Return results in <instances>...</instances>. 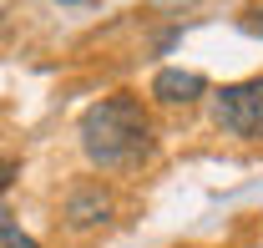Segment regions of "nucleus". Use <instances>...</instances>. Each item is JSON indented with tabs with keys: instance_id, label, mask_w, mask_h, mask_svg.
I'll list each match as a JSON object with an SVG mask.
<instances>
[{
	"instance_id": "nucleus-1",
	"label": "nucleus",
	"mask_w": 263,
	"mask_h": 248,
	"mask_svg": "<svg viewBox=\"0 0 263 248\" xmlns=\"http://www.w3.org/2000/svg\"><path fill=\"white\" fill-rule=\"evenodd\" d=\"M152 147H157V137H152V117H147L142 96L117 92L81 112V152L91 167H106V172L142 167Z\"/></svg>"
},
{
	"instance_id": "nucleus-2",
	"label": "nucleus",
	"mask_w": 263,
	"mask_h": 248,
	"mask_svg": "<svg viewBox=\"0 0 263 248\" xmlns=\"http://www.w3.org/2000/svg\"><path fill=\"white\" fill-rule=\"evenodd\" d=\"M213 112H218V127L233 137H263V76L223 86Z\"/></svg>"
},
{
	"instance_id": "nucleus-3",
	"label": "nucleus",
	"mask_w": 263,
	"mask_h": 248,
	"mask_svg": "<svg viewBox=\"0 0 263 248\" xmlns=\"http://www.w3.org/2000/svg\"><path fill=\"white\" fill-rule=\"evenodd\" d=\"M61 218H66V228H97V223H106V218H111V192H106L101 183L71 187V192H66Z\"/></svg>"
},
{
	"instance_id": "nucleus-4",
	"label": "nucleus",
	"mask_w": 263,
	"mask_h": 248,
	"mask_svg": "<svg viewBox=\"0 0 263 248\" xmlns=\"http://www.w3.org/2000/svg\"><path fill=\"white\" fill-rule=\"evenodd\" d=\"M208 92V81L197 76V71H182V66H162L157 76H152V96L162 101V107H187L197 96Z\"/></svg>"
},
{
	"instance_id": "nucleus-5",
	"label": "nucleus",
	"mask_w": 263,
	"mask_h": 248,
	"mask_svg": "<svg viewBox=\"0 0 263 248\" xmlns=\"http://www.w3.org/2000/svg\"><path fill=\"white\" fill-rule=\"evenodd\" d=\"M243 31H248V36H263V5H253V10L243 15Z\"/></svg>"
},
{
	"instance_id": "nucleus-6",
	"label": "nucleus",
	"mask_w": 263,
	"mask_h": 248,
	"mask_svg": "<svg viewBox=\"0 0 263 248\" xmlns=\"http://www.w3.org/2000/svg\"><path fill=\"white\" fill-rule=\"evenodd\" d=\"M15 172H21V162H10V157H0V192L15 183Z\"/></svg>"
},
{
	"instance_id": "nucleus-7",
	"label": "nucleus",
	"mask_w": 263,
	"mask_h": 248,
	"mask_svg": "<svg viewBox=\"0 0 263 248\" xmlns=\"http://www.w3.org/2000/svg\"><path fill=\"white\" fill-rule=\"evenodd\" d=\"M15 233H21V228H15V218H10V213H5V208H0V248L10 243Z\"/></svg>"
},
{
	"instance_id": "nucleus-8",
	"label": "nucleus",
	"mask_w": 263,
	"mask_h": 248,
	"mask_svg": "<svg viewBox=\"0 0 263 248\" xmlns=\"http://www.w3.org/2000/svg\"><path fill=\"white\" fill-rule=\"evenodd\" d=\"M5 248H41V243H35V238H26V233H15V238H10Z\"/></svg>"
},
{
	"instance_id": "nucleus-9",
	"label": "nucleus",
	"mask_w": 263,
	"mask_h": 248,
	"mask_svg": "<svg viewBox=\"0 0 263 248\" xmlns=\"http://www.w3.org/2000/svg\"><path fill=\"white\" fill-rule=\"evenodd\" d=\"M61 5H76V0H61Z\"/></svg>"
}]
</instances>
